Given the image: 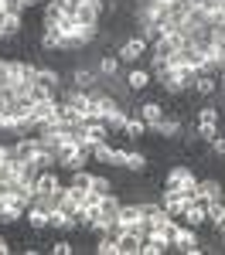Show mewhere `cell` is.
<instances>
[{
    "label": "cell",
    "mask_w": 225,
    "mask_h": 255,
    "mask_svg": "<svg viewBox=\"0 0 225 255\" xmlns=\"http://www.w3.org/2000/svg\"><path fill=\"white\" fill-rule=\"evenodd\" d=\"M198 187V177L191 174L184 163H178V167H171L167 170V177H164V191H181V194L191 197V191Z\"/></svg>",
    "instance_id": "obj_1"
},
{
    "label": "cell",
    "mask_w": 225,
    "mask_h": 255,
    "mask_svg": "<svg viewBox=\"0 0 225 255\" xmlns=\"http://www.w3.org/2000/svg\"><path fill=\"white\" fill-rule=\"evenodd\" d=\"M178 221L188 225V228H205V225H208V204L188 197V204H184V211L178 215Z\"/></svg>",
    "instance_id": "obj_2"
},
{
    "label": "cell",
    "mask_w": 225,
    "mask_h": 255,
    "mask_svg": "<svg viewBox=\"0 0 225 255\" xmlns=\"http://www.w3.org/2000/svg\"><path fill=\"white\" fill-rule=\"evenodd\" d=\"M171 249H178V252H184V255H198V252H202L198 228H188V225H181V228H178V235H174V242H171Z\"/></svg>",
    "instance_id": "obj_3"
},
{
    "label": "cell",
    "mask_w": 225,
    "mask_h": 255,
    "mask_svg": "<svg viewBox=\"0 0 225 255\" xmlns=\"http://www.w3.org/2000/svg\"><path fill=\"white\" fill-rule=\"evenodd\" d=\"M99 14H102V3H99V0H85V3H75L72 20H75L79 27H96V24H99Z\"/></svg>",
    "instance_id": "obj_4"
},
{
    "label": "cell",
    "mask_w": 225,
    "mask_h": 255,
    "mask_svg": "<svg viewBox=\"0 0 225 255\" xmlns=\"http://www.w3.org/2000/svg\"><path fill=\"white\" fill-rule=\"evenodd\" d=\"M24 221L31 225V232L51 228V211H48V208H41L38 201H31V204H27V211H24Z\"/></svg>",
    "instance_id": "obj_5"
},
{
    "label": "cell",
    "mask_w": 225,
    "mask_h": 255,
    "mask_svg": "<svg viewBox=\"0 0 225 255\" xmlns=\"http://www.w3.org/2000/svg\"><path fill=\"white\" fill-rule=\"evenodd\" d=\"M147 51H150V44H147V41L137 34V38L123 41V48H120V61H130V65H133V61H140Z\"/></svg>",
    "instance_id": "obj_6"
},
{
    "label": "cell",
    "mask_w": 225,
    "mask_h": 255,
    "mask_svg": "<svg viewBox=\"0 0 225 255\" xmlns=\"http://www.w3.org/2000/svg\"><path fill=\"white\" fill-rule=\"evenodd\" d=\"M147 133H150V126L140 119V113H130V116H126V123H123V136L130 139V143H140Z\"/></svg>",
    "instance_id": "obj_7"
},
{
    "label": "cell",
    "mask_w": 225,
    "mask_h": 255,
    "mask_svg": "<svg viewBox=\"0 0 225 255\" xmlns=\"http://www.w3.org/2000/svg\"><path fill=\"white\" fill-rule=\"evenodd\" d=\"M143 235L137 232H116V255H140Z\"/></svg>",
    "instance_id": "obj_8"
},
{
    "label": "cell",
    "mask_w": 225,
    "mask_h": 255,
    "mask_svg": "<svg viewBox=\"0 0 225 255\" xmlns=\"http://www.w3.org/2000/svg\"><path fill=\"white\" fill-rule=\"evenodd\" d=\"M184 204H188V194H181V191H161V208H164L171 218L181 215Z\"/></svg>",
    "instance_id": "obj_9"
},
{
    "label": "cell",
    "mask_w": 225,
    "mask_h": 255,
    "mask_svg": "<svg viewBox=\"0 0 225 255\" xmlns=\"http://www.w3.org/2000/svg\"><path fill=\"white\" fill-rule=\"evenodd\" d=\"M72 85H75V89H79V92H96V85H99V68H96V72H92V68H75V75H72Z\"/></svg>",
    "instance_id": "obj_10"
},
{
    "label": "cell",
    "mask_w": 225,
    "mask_h": 255,
    "mask_svg": "<svg viewBox=\"0 0 225 255\" xmlns=\"http://www.w3.org/2000/svg\"><path fill=\"white\" fill-rule=\"evenodd\" d=\"M140 119L150 126V129H157V123L164 119V106H161V102H154V99H147V102L140 106Z\"/></svg>",
    "instance_id": "obj_11"
},
{
    "label": "cell",
    "mask_w": 225,
    "mask_h": 255,
    "mask_svg": "<svg viewBox=\"0 0 225 255\" xmlns=\"http://www.w3.org/2000/svg\"><path fill=\"white\" fill-rule=\"evenodd\" d=\"M167 249H171V242H167V238L150 235V232H147V235H143V245H140V255H164Z\"/></svg>",
    "instance_id": "obj_12"
},
{
    "label": "cell",
    "mask_w": 225,
    "mask_h": 255,
    "mask_svg": "<svg viewBox=\"0 0 225 255\" xmlns=\"http://www.w3.org/2000/svg\"><path fill=\"white\" fill-rule=\"evenodd\" d=\"M150 68H133L130 75H126V89L130 92H143V89H150Z\"/></svg>",
    "instance_id": "obj_13"
},
{
    "label": "cell",
    "mask_w": 225,
    "mask_h": 255,
    "mask_svg": "<svg viewBox=\"0 0 225 255\" xmlns=\"http://www.w3.org/2000/svg\"><path fill=\"white\" fill-rule=\"evenodd\" d=\"M0 31H3V38H7V41H14L20 34V14L3 10V14H0Z\"/></svg>",
    "instance_id": "obj_14"
},
{
    "label": "cell",
    "mask_w": 225,
    "mask_h": 255,
    "mask_svg": "<svg viewBox=\"0 0 225 255\" xmlns=\"http://www.w3.org/2000/svg\"><path fill=\"white\" fill-rule=\"evenodd\" d=\"M61 184H58V177L51 174V170H41L38 177H34V194H55Z\"/></svg>",
    "instance_id": "obj_15"
},
{
    "label": "cell",
    "mask_w": 225,
    "mask_h": 255,
    "mask_svg": "<svg viewBox=\"0 0 225 255\" xmlns=\"http://www.w3.org/2000/svg\"><path fill=\"white\" fill-rule=\"evenodd\" d=\"M150 167V160L143 157L140 150H126V157H123V170H130V174H143Z\"/></svg>",
    "instance_id": "obj_16"
},
{
    "label": "cell",
    "mask_w": 225,
    "mask_h": 255,
    "mask_svg": "<svg viewBox=\"0 0 225 255\" xmlns=\"http://www.w3.org/2000/svg\"><path fill=\"white\" fill-rule=\"evenodd\" d=\"M154 133L164 136V139H178V136H181V119H178V116H164L161 123H157Z\"/></svg>",
    "instance_id": "obj_17"
},
{
    "label": "cell",
    "mask_w": 225,
    "mask_h": 255,
    "mask_svg": "<svg viewBox=\"0 0 225 255\" xmlns=\"http://www.w3.org/2000/svg\"><path fill=\"white\" fill-rule=\"evenodd\" d=\"M51 228H58V232H72V228H79V221H75L72 211L55 208V211H51Z\"/></svg>",
    "instance_id": "obj_18"
},
{
    "label": "cell",
    "mask_w": 225,
    "mask_h": 255,
    "mask_svg": "<svg viewBox=\"0 0 225 255\" xmlns=\"http://www.w3.org/2000/svg\"><path fill=\"white\" fill-rule=\"evenodd\" d=\"M191 89H195V92H198V96H215V89H219V79H215V75H208V72H198V79H195V85H191Z\"/></svg>",
    "instance_id": "obj_19"
},
{
    "label": "cell",
    "mask_w": 225,
    "mask_h": 255,
    "mask_svg": "<svg viewBox=\"0 0 225 255\" xmlns=\"http://www.w3.org/2000/svg\"><path fill=\"white\" fill-rule=\"evenodd\" d=\"M99 75H102V79H116V75H120V55H102Z\"/></svg>",
    "instance_id": "obj_20"
},
{
    "label": "cell",
    "mask_w": 225,
    "mask_h": 255,
    "mask_svg": "<svg viewBox=\"0 0 225 255\" xmlns=\"http://www.w3.org/2000/svg\"><path fill=\"white\" fill-rule=\"evenodd\" d=\"M96 252H99V255H116V238H113V235H102L99 242H96Z\"/></svg>",
    "instance_id": "obj_21"
},
{
    "label": "cell",
    "mask_w": 225,
    "mask_h": 255,
    "mask_svg": "<svg viewBox=\"0 0 225 255\" xmlns=\"http://www.w3.org/2000/svg\"><path fill=\"white\" fill-rule=\"evenodd\" d=\"M51 252H55V255H72V252H75V245H72L68 238H55V242H51Z\"/></svg>",
    "instance_id": "obj_22"
},
{
    "label": "cell",
    "mask_w": 225,
    "mask_h": 255,
    "mask_svg": "<svg viewBox=\"0 0 225 255\" xmlns=\"http://www.w3.org/2000/svg\"><path fill=\"white\" fill-rule=\"evenodd\" d=\"M208 146H212V153H219V157H225V136H215L212 143H208Z\"/></svg>",
    "instance_id": "obj_23"
},
{
    "label": "cell",
    "mask_w": 225,
    "mask_h": 255,
    "mask_svg": "<svg viewBox=\"0 0 225 255\" xmlns=\"http://www.w3.org/2000/svg\"><path fill=\"white\" fill-rule=\"evenodd\" d=\"M7 252H10V245H7V238L0 235V255H7Z\"/></svg>",
    "instance_id": "obj_24"
},
{
    "label": "cell",
    "mask_w": 225,
    "mask_h": 255,
    "mask_svg": "<svg viewBox=\"0 0 225 255\" xmlns=\"http://www.w3.org/2000/svg\"><path fill=\"white\" fill-rule=\"evenodd\" d=\"M219 72H222V82H225V61H222V68H219Z\"/></svg>",
    "instance_id": "obj_25"
},
{
    "label": "cell",
    "mask_w": 225,
    "mask_h": 255,
    "mask_svg": "<svg viewBox=\"0 0 225 255\" xmlns=\"http://www.w3.org/2000/svg\"><path fill=\"white\" fill-rule=\"evenodd\" d=\"M3 10H7V3H3V0H0V14H3Z\"/></svg>",
    "instance_id": "obj_26"
},
{
    "label": "cell",
    "mask_w": 225,
    "mask_h": 255,
    "mask_svg": "<svg viewBox=\"0 0 225 255\" xmlns=\"http://www.w3.org/2000/svg\"><path fill=\"white\" fill-rule=\"evenodd\" d=\"M161 3H174V0H161Z\"/></svg>",
    "instance_id": "obj_27"
}]
</instances>
